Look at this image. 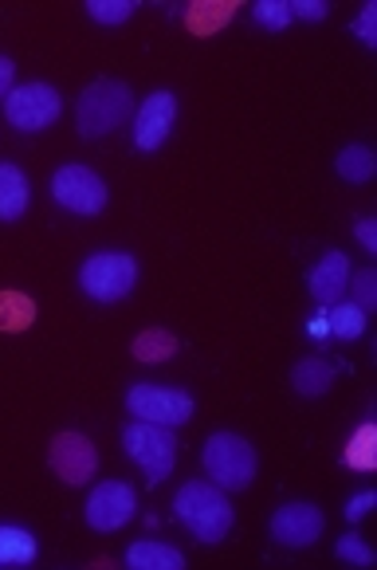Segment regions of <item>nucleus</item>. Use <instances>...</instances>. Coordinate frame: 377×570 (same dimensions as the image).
<instances>
[{
  "label": "nucleus",
  "mask_w": 377,
  "mask_h": 570,
  "mask_svg": "<svg viewBox=\"0 0 377 570\" xmlns=\"http://www.w3.org/2000/svg\"><path fill=\"white\" fill-rule=\"evenodd\" d=\"M173 512L185 528L194 531V539H201V543H209V547L220 543L236 523L232 500H228L225 488H217L212 480H189V484L177 488Z\"/></svg>",
  "instance_id": "obj_1"
},
{
  "label": "nucleus",
  "mask_w": 377,
  "mask_h": 570,
  "mask_svg": "<svg viewBox=\"0 0 377 570\" xmlns=\"http://www.w3.org/2000/svg\"><path fill=\"white\" fill-rule=\"evenodd\" d=\"M135 91L122 79H95L76 99V130L83 138H107L135 118Z\"/></svg>",
  "instance_id": "obj_2"
},
{
  "label": "nucleus",
  "mask_w": 377,
  "mask_h": 570,
  "mask_svg": "<svg viewBox=\"0 0 377 570\" xmlns=\"http://www.w3.org/2000/svg\"><path fill=\"white\" fill-rule=\"evenodd\" d=\"M201 464L205 476L212 480L225 492H244L256 480V469H260V456H256V445L240 433H212L201 449Z\"/></svg>",
  "instance_id": "obj_3"
},
{
  "label": "nucleus",
  "mask_w": 377,
  "mask_h": 570,
  "mask_svg": "<svg viewBox=\"0 0 377 570\" xmlns=\"http://www.w3.org/2000/svg\"><path fill=\"white\" fill-rule=\"evenodd\" d=\"M135 284H138V261L130 252H118V248L91 252L83 261V268H79V287L95 303L126 299V295L135 292Z\"/></svg>",
  "instance_id": "obj_4"
},
{
  "label": "nucleus",
  "mask_w": 377,
  "mask_h": 570,
  "mask_svg": "<svg viewBox=\"0 0 377 570\" xmlns=\"http://www.w3.org/2000/svg\"><path fill=\"white\" fill-rule=\"evenodd\" d=\"M122 453L142 469V476L150 484H161V480L173 476L177 464V436L173 429L153 425V421H130L122 429Z\"/></svg>",
  "instance_id": "obj_5"
},
{
  "label": "nucleus",
  "mask_w": 377,
  "mask_h": 570,
  "mask_svg": "<svg viewBox=\"0 0 377 570\" xmlns=\"http://www.w3.org/2000/svg\"><path fill=\"white\" fill-rule=\"evenodd\" d=\"M126 410L135 421H153V425L177 429L194 417L197 402L189 397V390L177 386H153V382H135L126 390Z\"/></svg>",
  "instance_id": "obj_6"
},
{
  "label": "nucleus",
  "mask_w": 377,
  "mask_h": 570,
  "mask_svg": "<svg viewBox=\"0 0 377 570\" xmlns=\"http://www.w3.org/2000/svg\"><path fill=\"white\" fill-rule=\"evenodd\" d=\"M51 197L76 217H99L110 202L107 181L91 166H79V161H68V166H59L51 174Z\"/></svg>",
  "instance_id": "obj_7"
},
{
  "label": "nucleus",
  "mask_w": 377,
  "mask_h": 570,
  "mask_svg": "<svg viewBox=\"0 0 377 570\" xmlns=\"http://www.w3.org/2000/svg\"><path fill=\"white\" fill-rule=\"evenodd\" d=\"M63 115V95L51 83H17L4 99V118L20 135H40Z\"/></svg>",
  "instance_id": "obj_8"
},
{
  "label": "nucleus",
  "mask_w": 377,
  "mask_h": 570,
  "mask_svg": "<svg viewBox=\"0 0 377 570\" xmlns=\"http://www.w3.org/2000/svg\"><path fill=\"white\" fill-rule=\"evenodd\" d=\"M138 515V492L126 480H102V484L91 488L83 508V520L91 531L99 535H110V531H122L126 523Z\"/></svg>",
  "instance_id": "obj_9"
},
{
  "label": "nucleus",
  "mask_w": 377,
  "mask_h": 570,
  "mask_svg": "<svg viewBox=\"0 0 377 570\" xmlns=\"http://www.w3.org/2000/svg\"><path fill=\"white\" fill-rule=\"evenodd\" d=\"M48 464H51V472L63 480V484L83 488L87 480L95 476V469H99V449H95V441L87 433H76V429H68V433L51 436Z\"/></svg>",
  "instance_id": "obj_10"
},
{
  "label": "nucleus",
  "mask_w": 377,
  "mask_h": 570,
  "mask_svg": "<svg viewBox=\"0 0 377 570\" xmlns=\"http://www.w3.org/2000/svg\"><path fill=\"white\" fill-rule=\"evenodd\" d=\"M323 528H327V515H323V508H315L310 500L284 503V508H276V515H271V523H268L271 539H276L279 547H291V551L310 547L323 535Z\"/></svg>",
  "instance_id": "obj_11"
},
{
  "label": "nucleus",
  "mask_w": 377,
  "mask_h": 570,
  "mask_svg": "<svg viewBox=\"0 0 377 570\" xmlns=\"http://www.w3.org/2000/svg\"><path fill=\"white\" fill-rule=\"evenodd\" d=\"M135 146L142 154H153L166 146V138L173 135L177 122V95L173 91H153L146 95L142 102L135 107Z\"/></svg>",
  "instance_id": "obj_12"
},
{
  "label": "nucleus",
  "mask_w": 377,
  "mask_h": 570,
  "mask_svg": "<svg viewBox=\"0 0 377 570\" xmlns=\"http://www.w3.org/2000/svg\"><path fill=\"white\" fill-rule=\"evenodd\" d=\"M350 272H354L350 256L338 252V248H330L307 276V287H310V295H315V303H319V307H335V303H343L346 284H350Z\"/></svg>",
  "instance_id": "obj_13"
},
{
  "label": "nucleus",
  "mask_w": 377,
  "mask_h": 570,
  "mask_svg": "<svg viewBox=\"0 0 377 570\" xmlns=\"http://www.w3.org/2000/svg\"><path fill=\"white\" fill-rule=\"evenodd\" d=\"M28 202H32L28 174L17 161H0V220H4V225H17L28 213Z\"/></svg>",
  "instance_id": "obj_14"
},
{
  "label": "nucleus",
  "mask_w": 377,
  "mask_h": 570,
  "mask_svg": "<svg viewBox=\"0 0 377 570\" xmlns=\"http://www.w3.org/2000/svg\"><path fill=\"white\" fill-rule=\"evenodd\" d=\"M335 374H338L335 362L323 358V354H310V358H299L291 366V386L302 397H323L335 386Z\"/></svg>",
  "instance_id": "obj_15"
},
{
  "label": "nucleus",
  "mask_w": 377,
  "mask_h": 570,
  "mask_svg": "<svg viewBox=\"0 0 377 570\" xmlns=\"http://www.w3.org/2000/svg\"><path fill=\"white\" fill-rule=\"evenodd\" d=\"M236 9H240V0H197V4L185 9V28L201 36V40H209L236 17Z\"/></svg>",
  "instance_id": "obj_16"
},
{
  "label": "nucleus",
  "mask_w": 377,
  "mask_h": 570,
  "mask_svg": "<svg viewBox=\"0 0 377 570\" xmlns=\"http://www.w3.org/2000/svg\"><path fill=\"white\" fill-rule=\"evenodd\" d=\"M126 567H135V570H181L185 554L169 543H158V539H138V543L126 547Z\"/></svg>",
  "instance_id": "obj_17"
},
{
  "label": "nucleus",
  "mask_w": 377,
  "mask_h": 570,
  "mask_svg": "<svg viewBox=\"0 0 377 570\" xmlns=\"http://www.w3.org/2000/svg\"><path fill=\"white\" fill-rule=\"evenodd\" d=\"M40 554V543L28 528L17 523H0V567H28Z\"/></svg>",
  "instance_id": "obj_18"
},
{
  "label": "nucleus",
  "mask_w": 377,
  "mask_h": 570,
  "mask_svg": "<svg viewBox=\"0 0 377 570\" xmlns=\"http://www.w3.org/2000/svg\"><path fill=\"white\" fill-rule=\"evenodd\" d=\"M343 461H346V469H354V472L377 469V425L374 421H361V425L354 429V436L346 441Z\"/></svg>",
  "instance_id": "obj_19"
},
{
  "label": "nucleus",
  "mask_w": 377,
  "mask_h": 570,
  "mask_svg": "<svg viewBox=\"0 0 377 570\" xmlns=\"http://www.w3.org/2000/svg\"><path fill=\"white\" fill-rule=\"evenodd\" d=\"M335 169H338V177H343V181H350V185H366L369 177L377 174V154L369 150V146L354 142V146H346V150H338Z\"/></svg>",
  "instance_id": "obj_20"
},
{
  "label": "nucleus",
  "mask_w": 377,
  "mask_h": 570,
  "mask_svg": "<svg viewBox=\"0 0 377 570\" xmlns=\"http://www.w3.org/2000/svg\"><path fill=\"white\" fill-rule=\"evenodd\" d=\"M36 323V299L24 292H0V331L20 335Z\"/></svg>",
  "instance_id": "obj_21"
},
{
  "label": "nucleus",
  "mask_w": 377,
  "mask_h": 570,
  "mask_svg": "<svg viewBox=\"0 0 377 570\" xmlns=\"http://www.w3.org/2000/svg\"><path fill=\"white\" fill-rule=\"evenodd\" d=\"M327 331L335 338H361L366 335V311L354 307L350 299L335 303V307H327Z\"/></svg>",
  "instance_id": "obj_22"
},
{
  "label": "nucleus",
  "mask_w": 377,
  "mask_h": 570,
  "mask_svg": "<svg viewBox=\"0 0 377 570\" xmlns=\"http://www.w3.org/2000/svg\"><path fill=\"white\" fill-rule=\"evenodd\" d=\"M135 358L138 362H169L177 354V338L169 335V331H158V327H150V331H142V335L135 338Z\"/></svg>",
  "instance_id": "obj_23"
},
{
  "label": "nucleus",
  "mask_w": 377,
  "mask_h": 570,
  "mask_svg": "<svg viewBox=\"0 0 377 570\" xmlns=\"http://www.w3.org/2000/svg\"><path fill=\"white\" fill-rule=\"evenodd\" d=\"M138 12V0H87V17L95 20V24H126V20Z\"/></svg>",
  "instance_id": "obj_24"
},
{
  "label": "nucleus",
  "mask_w": 377,
  "mask_h": 570,
  "mask_svg": "<svg viewBox=\"0 0 377 570\" xmlns=\"http://www.w3.org/2000/svg\"><path fill=\"white\" fill-rule=\"evenodd\" d=\"M251 24L268 28V32H284V28L291 24L287 0H256V4H251Z\"/></svg>",
  "instance_id": "obj_25"
},
{
  "label": "nucleus",
  "mask_w": 377,
  "mask_h": 570,
  "mask_svg": "<svg viewBox=\"0 0 377 570\" xmlns=\"http://www.w3.org/2000/svg\"><path fill=\"white\" fill-rule=\"evenodd\" d=\"M346 292H350V303H354V307L374 311V307H377V272H374V268L350 272V284H346Z\"/></svg>",
  "instance_id": "obj_26"
},
{
  "label": "nucleus",
  "mask_w": 377,
  "mask_h": 570,
  "mask_svg": "<svg viewBox=\"0 0 377 570\" xmlns=\"http://www.w3.org/2000/svg\"><path fill=\"white\" fill-rule=\"evenodd\" d=\"M335 554H338L343 562H354V567H374V547H369L361 535H354V531H350V535L338 539V543H335Z\"/></svg>",
  "instance_id": "obj_27"
},
{
  "label": "nucleus",
  "mask_w": 377,
  "mask_h": 570,
  "mask_svg": "<svg viewBox=\"0 0 377 570\" xmlns=\"http://www.w3.org/2000/svg\"><path fill=\"white\" fill-rule=\"evenodd\" d=\"M354 36L361 40V48L374 51L377 48V0H366L358 12V20H354Z\"/></svg>",
  "instance_id": "obj_28"
},
{
  "label": "nucleus",
  "mask_w": 377,
  "mask_h": 570,
  "mask_svg": "<svg viewBox=\"0 0 377 570\" xmlns=\"http://www.w3.org/2000/svg\"><path fill=\"white\" fill-rule=\"evenodd\" d=\"M287 9H291V20H307V24H319L330 17L327 0H287Z\"/></svg>",
  "instance_id": "obj_29"
},
{
  "label": "nucleus",
  "mask_w": 377,
  "mask_h": 570,
  "mask_svg": "<svg viewBox=\"0 0 377 570\" xmlns=\"http://www.w3.org/2000/svg\"><path fill=\"white\" fill-rule=\"evenodd\" d=\"M374 503H377V492H369V488H366V492H358V495H350V500H346L343 515L350 523H361L369 515V508H374Z\"/></svg>",
  "instance_id": "obj_30"
},
{
  "label": "nucleus",
  "mask_w": 377,
  "mask_h": 570,
  "mask_svg": "<svg viewBox=\"0 0 377 570\" xmlns=\"http://www.w3.org/2000/svg\"><path fill=\"white\" fill-rule=\"evenodd\" d=\"M354 236H358L361 248L377 256V220L374 217H358V225H354Z\"/></svg>",
  "instance_id": "obj_31"
},
{
  "label": "nucleus",
  "mask_w": 377,
  "mask_h": 570,
  "mask_svg": "<svg viewBox=\"0 0 377 570\" xmlns=\"http://www.w3.org/2000/svg\"><path fill=\"white\" fill-rule=\"evenodd\" d=\"M12 87H17V63L9 56H0V99H9Z\"/></svg>",
  "instance_id": "obj_32"
}]
</instances>
